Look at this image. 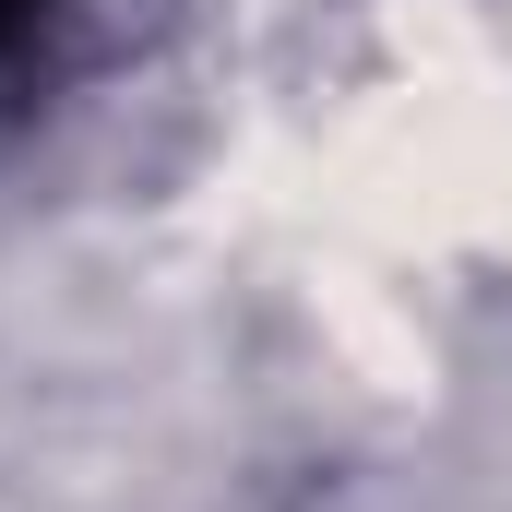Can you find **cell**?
Returning a JSON list of instances; mask_svg holds the SVG:
<instances>
[{
  "label": "cell",
  "mask_w": 512,
  "mask_h": 512,
  "mask_svg": "<svg viewBox=\"0 0 512 512\" xmlns=\"http://www.w3.org/2000/svg\"><path fill=\"white\" fill-rule=\"evenodd\" d=\"M24 24H36V0H0V36H24Z\"/></svg>",
  "instance_id": "cell-1"
}]
</instances>
